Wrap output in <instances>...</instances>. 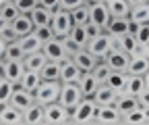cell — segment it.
I'll return each instance as SVG.
<instances>
[{"label":"cell","mask_w":149,"mask_h":125,"mask_svg":"<svg viewBox=\"0 0 149 125\" xmlns=\"http://www.w3.org/2000/svg\"><path fill=\"white\" fill-rule=\"evenodd\" d=\"M0 15H2L4 19H6V21H10V23H13V21L17 19V17L21 15V11L17 8V4H15V0H8L6 4H2V6H0Z\"/></svg>","instance_id":"8d00e7d4"},{"label":"cell","mask_w":149,"mask_h":125,"mask_svg":"<svg viewBox=\"0 0 149 125\" xmlns=\"http://www.w3.org/2000/svg\"><path fill=\"white\" fill-rule=\"evenodd\" d=\"M135 27L137 23L130 21V17H112L106 31L110 35H126V33H135Z\"/></svg>","instance_id":"8fae6325"},{"label":"cell","mask_w":149,"mask_h":125,"mask_svg":"<svg viewBox=\"0 0 149 125\" xmlns=\"http://www.w3.org/2000/svg\"><path fill=\"white\" fill-rule=\"evenodd\" d=\"M44 54L48 56V61H54V63H64L66 59H70L64 50L62 38H52L50 42H46L44 44Z\"/></svg>","instance_id":"30bf717a"},{"label":"cell","mask_w":149,"mask_h":125,"mask_svg":"<svg viewBox=\"0 0 149 125\" xmlns=\"http://www.w3.org/2000/svg\"><path fill=\"white\" fill-rule=\"evenodd\" d=\"M95 123H122V113L118 111L116 104H106L97 109Z\"/></svg>","instance_id":"7c38bea8"},{"label":"cell","mask_w":149,"mask_h":125,"mask_svg":"<svg viewBox=\"0 0 149 125\" xmlns=\"http://www.w3.org/2000/svg\"><path fill=\"white\" fill-rule=\"evenodd\" d=\"M0 35H2V40H4V42H15V40L19 38V35L15 33V29H13V25H8V27H6L2 33H0Z\"/></svg>","instance_id":"f6af8a7d"},{"label":"cell","mask_w":149,"mask_h":125,"mask_svg":"<svg viewBox=\"0 0 149 125\" xmlns=\"http://www.w3.org/2000/svg\"><path fill=\"white\" fill-rule=\"evenodd\" d=\"M79 85H81L85 98H93V94L97 92V88L102 85V81L93 75V71H85L83 77H81V81H79Z\"/></svg>","instance_id":"9a60e30c"},{"label":"cell","mask_w":149,"mask_h":125,"mask_svg":"<svg viewBox=\"0 0 149 125\" xmlns=\"http://www.w3.org/2000/svg\"><path fill=\"white\" fill-rule=\"evenodd\" d=\"M15 4H17V8L21 11V13H31L37 4H40V0H15Z\"/></svg>","instance_id":"b9f144b4"},{"label":"cell","mask_w":149,"mask_h":125,"mask_svg":"<svg viewBox=\"0 0 149 125\" xmlns=\"http://www.w3.org/2000/svg\"><path fill=\"white\" fill-rule=\"evenodd\" d=\"M139 104L143 106V109L149 111V88H145V90L139 94Z\"/></svg>","instance_id":"bcb514c9"},{"label":"cell","mask_w":149,"mask_h":125,"mask_svg":"<svg viewBox=\"0 0 149 125\" xmlns=\"http://www.w3.org/2000/svg\"><path fill=\"white\" fill-rule=\"evenodd\" d=\"M143 54H145V56H147V59H149V44H147V46H145V48H143Z\"/></svg>","instance_id":"db71d44e"},{"label":"cell","mask_w":149,"mask_h":125,"mask_svg":"<svg viewBox=\"0 0 149 125\" xmlns=\"http://www.w3.org/2000/svg\"><path fill=\"white\" fill-rule=\"evenodd\" d=\"M60 88H62V83L60 81H44L42 79V83L37 85V90L33 92V96H35V102H40V104H50V102H56L60 98Z\"/></svg>","instance_id":"7a4b0ae2"},{"label":"cell","mask_w":149,"mask_h":125,"mask_svg":"<svg viewBox=\"0 0 149 125\" xmlns=\"http://www.w3.org/2000/svg\"><path fill=\"white\" fill-rule=\"evenodd\" d=\"M17 40H19V44H21V48L25 50V54H31V52H40V50H44V42L37 38L33 31L27 33V35H21V38H17Z\"/></svg>","instance_id":"ffe728a7"},{"label":"cell","mask_w":149,"mask_h":125,"mask_svg":"<svg viewBox=\"0 0 149 125\" xmlns=\"http://www.w3.org/2000/svg\"><path fill=\"white\" fill-rule=\"evenodd\" d=\"M33 33L40 38L44 44L46 42H50L52 38H56V33H54V29H52V25H37L35 29H33Z\"/></svg>","instance_id":"ab89813d"},{"label":"cell","mask_w":149,"mask_h":125,"mask_svg":"<svg viewBox=\"0 0 149 125\" xmlns=\"http://www.w3.org/2000/svg\"><path fill=\"white\" fill-rule=\"evenodd\" d=\"M6 63V73H4V79L13 81V83H19L25 73V65L23 61H15V59H4Z\"/></svg>","instance_id":"2e32d148"},{"label":"cell","mask_w":149,"mask_h":125,"mask_svg":"<svg viewBox=\"0 0 149 125\" xmlns=\"http://www.w3.org/2000/svg\"><path fill=\"white\" fill-rule=\"evenodd\" d=\"M8 25H10V21H6V19H4V17H2V15H0V33H2V31H4V29H6Z\"/></svg>","instance_id":"681fc988"},{"label":"cell","mask_w":149,"mask_h":125,"mask_svg":"<svg viewBox=\"0 0 149 125\" xmlns=\"http://www.w3.org/2000/svg\"><path fill=\"white\" fill-rule=\"evenodd\" d=\"M118 94H120V92H116L114 88H110L108 83H102V85L97 88V92L93 94V100H95L100 106L114 104V102H116V98H118Z\"/></svg>","instance_id":"e0dca14e"},{"label":"cell","mask_w":149,"mask_h":125,"mask_svg":"<svg viewBox=\"0 0 149 125\" xmlns=\"http://www.w3.org/2000/svg\"><path fill=\"white\" fill-rule=\"evenodd\" d=\"M8 2V0H0V6H2V4H6Z\"/></svg>","instance_id":"11a10c76"},{"label":"cell","mask_w":149,"mask_h":125,"mask_svg":"<svg viewBox=\"0 0 149 125\" xmlns=\"http://www.w3.org/2000/svg\"><path fill=\"white\" fill-rule=\"evenodd\" d=\"M97 109H100V104L93 98H83L70 111V123H95Z\"/></svg>","instance_id":"6da1fadb"},{"label":"cell","mask_w":149,"mask_h":125,"mask_svg":"<svg viewBox=\"0 0 149 125\" xmlns=\"http://www.w3.org/2000/svg\"><path fill=\"white\" fill-rule=\"evenodd\" d=\"M85 71L74 63L72 59H66L60 63V83H79Z\"/></svg>","instance_id":"52a82bcc"},{"label":"cell","mask_w":149,"mask_h":125,"mask_svg":"<svg viewBox=\"0 0 149 125\" xmlns=\"http://www.w3.org/2000/svg\"><path fill=\"white\" fill-rule=\"evenodd\" d=\"M135 38L139 40V44H141L143 48L149 44V21H147V23H139V25L135 27Z\"/></svg>","instance_id":"f35d334b"},{"label":"cell","mask_w":149,"mask_h":125,"mask_svg":"<svg viewBox=\"0 0 149 125\" xmlns=\"http://www.w3.org/2000/svg\"><path fill=\"white\" fill-rule=\"evenodd\" d=\"M74 63H77L83 71H93V67H95L102 59H97L95 54H93V52H89L87 48H81L79 52H77V54H74V56H70Z\"/></svg>","instance_id":"5bb4252c"},{"label":"cell","mask_w":149,"mask_h":125,"mask_svg":"<svg viewBox=\"0 0 149 125\" xmlns=\"http://www.w3.org/2000/svg\"><path fill=\"white\" fill-rule=\"evenodd\" d=\"M143 90H145V77H143V75H130V73H128L124 92H126V94H133V96H139Z\"/></svg>","instance_id":"f1b7e54d"},{"label":"cell","mask_w":149,"mask_h":125,"mask_svg":"<svg viewBox=\"0 0 149 125\" xmlns=\"http://www.w3.org/2000/svg\"><path fill=\"white\" fill-rule=\"evenodd\" d=\"M70 15H72V23H74V25H85V23H89V4L85 2V4H81V6H77L74 11H70Z\"/></svg>","instance_id":"836d02e7"},{"label":"cell","mask_w":149,"mask_h":125,"mask_svg":"<svg viewBox=\"0 0 149 125\" xmlns=\"http://www.w3.org/2000/svg\"><path fill=\"white\" fill-rule=\"evenodd\" d=\"M106 4H108L112 17H128V13H130L128 0H108Z\"/></svg>","instance_id":"4dcf8cb0"},{"label":"cell","mask_w":149,"mask_h":125,"mask_svg":"<svg viewBox=\"0 0 149 125\" xmlns=\"http://www.w3.org/2000/svg\"><path fill=\"white\" fill-rule=\"evenodd\" d=\"M44 123L56 125V123H70V113L66 106H62L58 100L44 106Z\"/></svg>","instance_id":"5b68a950"},{"label":"cell","mask_w":149,"mask_h":125,"mask_svg":"<svg viewBox=\"0 0 149 125\" xmlns=\"http://www.w3.org/2000/svg\"><path fill=\"white\" fill-rule=\"evenodd\" d=\"M147 71H149V59L145 54L130 56V63H128V73L130 75H145Z\"/></svg>","instance_id":"cb8c5ba5"},{"label":"cell","mask_w":149,"mask_h":125,"mask_svg":"<svg viewBox=\"0 0 149 125\" xmlns=\"http://www.w3.org/2000/svg\"><path fill=\"white\" fill-rule=\"evenodd\" d=\"M4 59H15V61H23V59H25V50L21 48L19 40H15V42H8V44H6Z\"/></svg>","instance_id":"e575fe53"},{"label":"cell","mask_w":149,"mask_h":125,"mask_svg":"<svg viewBox=\"0 0 149 125\" xmlns=\"http://www.w3.org/2000/svg\"><path fill=\"white\" fill-rule=\"evenodd\" d=\"M48 63V56L44 54V50H40V52H31V54H25V59H23V65H25V69H29V71H40L44 69V65Z\"/></svg>","instance_id":"44dd1931"},{"label":"cell","mask_w":149,"mask_h":125,"mask_svg":"<svg viewBox=\"0 0 149 125\" xmlns=\"http://www.w3.org/2000/svg\"><path fill=\"white\" fill-rule=\"evenodd\" d=\"M70 38L77 42L81 48H87V42H89V38H87V31H85V25H72V29H70Z\"/></svg>","instance_id":"d590c367"},{"label":"cell","mask_w":149,"mask_h":125,"mask_svg":"<svg viewBox=\"0 0 149 125\" xmlns=\"http://www.w3.org/2000/svg\"><path fill=\"white\" fill-rule=\"evenodd\" d=\"M35 102V96H33V92H27V90H23L21 85L17 83V90H15V94H13V98H10V104L13 106H17L19 111H27L29 106Z\"/></svg>","instance_id":"4fadbf2b"},{"label":"cell","mask_w":149,"mask_h":125,"mask_svg":"<svg viewBox=\"0 0 149 125\" xmlns=\"http://www.w3.org/2000/svg\"><path fill=\"white\" fill-rule=\"evenodd\" d=\"M143 77H145V88H149V71H147V73H145Z\"/></svg>","instance_id":"816d5d0a"},{"label":"cell","mask_w":149,"mask_h":125,"mask_svg":"<svg viewBox=\"0 0 149 125\" xmlns=\"http://www.w3.org/2000/svg\"><path fill=\"white\" fill-rule=\"evenodd\" d=\"M122 123H149V111L139 104L137 109H133L122 117Z\"/></svg>","instance_id":"f546056e"},{"label":"cell","mask_w":149,"mask_h":125,"mask_svg":"<svg viewBox=\"0 0 149 125\" xmlns=\"http://www.w3.org/2000/svg\"><path fill=\"white\" fill-rule=\"evenodd\" d=\"M102 61H106L112 71H128L130 54H128V52H124V50H120V48H112Z\"/></svg>","instance_id":"9c48e42d"},{"label":"cell","mask_w":149,"mask_h":125,"mask_svg":"<svg viewBox=\"0 0 149 125\" xmlns=\"http://www.w3.org/2000/svg\"><path fill=\"white\" fill-rule=\"evenodd\" d=\"M110 73H112V69H110V65H108L106 61H100L95 67H93V75H95L102 83H106V81H108Z\"/></svg>","instance_id":"74e56055"},{"label":"cell","mask_w":149,"mask_h":125,"mask_svg":"<svg viewBox=\"0 0 149 125\" xmlns=\"http://www.w3.org/2000/svg\"><path fill=\"white\" fill-rule=\"evenodd\" d=\"M62 44H64V50H66V54H68V56H74V54H77V52L81 50V46L74 42L70 35H64V38H62Z\"/></svg>","instance_id":"60d3db41"},{"label":"cell","mask_w":149,"mask_h":125,"mask_svg":"<svg viewBox=\"0 0 149 125\" xmlns=\"http://www.w3.org/2000/svg\"><path fill=\"white\" fill-rule=\"evenodd\" d=\"M23 123H27V125H37V123H44V104L33 102L27 111H23Z\"/></svg>","instance_id":"603a6c76"},{"label":"cell","mask_w":149,"mask_h":125,"mask_svg":"<svg viewBox=\"0 0 149 125\" xmlns=\"http://www.w3.org/2000/svg\"><path fill=\"white\" fill-rule=\"evenodd\" d=\"M87 0H60V8H64V11H74L77 6H81V4H85Z\"/></svg>","instance_id":"7bdbcfd3"},{"label":"cell","mask_w":149,"mask_h":125,"mask_svg":"<svg viewBox=\"0 0 149 125\" xmlns=\"http://www.w3.org/2000/svg\"><path fill=\"white\" fill-rule=\"evenodd\" d=\"M40 83H42V75L37 73V71H29V69H25L21 81H19V85H21L23 90H27V92H35Z\"/></svg>","instance_id":"484cf974"},{"label":"cell","mask_w":149,"mask_h":125,"mask_svg":"<svg viewBox=\"0 0 149 125\" xmlns=\"http://www.w3.org/2000/svg\"><path fill=\"white\" fill-rule=\"evenodd\" d=\"M15 90H17V83L8 81V79H0V104H8Z\"/></svg>","instance_id":"d6a6232c"},{"label":"cell","mask_w":149,"mask_h":125,"mask_svg":"<svg viewBox=\"0 0 149 125\" xmlns=\"http://www.w3.org/2000/svg\"><path fill=\"white\" fill-rule=\"evenodd\" d=\"M52 29H54V33H56V38H64V35H68L70 33V29H72V15H70V11H64V8H54V15H52Z\"/></svg>","instance_id":"3957f363"},{"label":"cell","mask_w":149,"mask_h":125,"mask_svg":"<svg viewBox=\"0 0 149 125\" xmlns=\"http://www.w3.org/2000/svg\"><path fill=\"white\" fill-rule=\"evenodd\" d=\"M40 4H44L46 8H52L54 11V8L60 6V0H40Z\"/></svg>","instance_id":"7dc6e473"},{"label":"cell","mask_w":149,"mask_h":125,"mask_svg":"<svg viewBox=\"0 0 149 125\" xmlns=\"http://www.w3.org/2000/svg\"><path fill=\"white\" fill-rule=\"evenodd\" d=\"M110 19H112V15H110V8L106 2H95V4H89V21L91 23H95L100 25L104 31L108 29L110 25Z\"/></svg>","instance_id":"ba28073f"},{"label":"cell","mask_w":149,"mask_h":125,"mask_svg":"<svg viewBox=\"0 0 149 125\" xmlns=\"http://www.w3.org/2000/svg\"><path fill=\"white\" fill-rule=\"evenodd\" d=\"M126 79H128V71H112L106 83H108L110 88H114L116 92H124Z\"/></svg>","instance_id":"4316f807"},{"label":"cell","mask_w":149,"mask_h":125,"mask_svg":"<svg viewBox=\"0 0 149 125\" xmlns=\"http://www.w3.org/2000/svg\"><path fill=\"white\" fill-rule=\"evenodd\" d=\"M114 104L118 106V111H120V113H122V117H124L126 113H130L133 109H137V106H139V96H133V94L120 92Z\"/></svg>","instance_id":"7402d4cb"},{"label":"cell","mask_w":149,"mask_h":125,"mask_svg":"<svg viewBox=\"0 0 149 125\" xmlns=\"http://www.w3.org/2000/svg\"><path fill=\"white\" fill-rule=\"evenodd\" d=\"M145 2H149V0H128L130 8H133V6H139V4H145Z\"/></svg>","instance_id":"f907efd6"},{"label":"cell","mask_w":149,"mask_h":125,"mask_svg":"<svg viewBox=\"0 0 149 125\" xmlns=\"http://www.w3.org/2000/svg\"><path fill=\"white\" fill-rule=\"evenodd\" d=\"M128 17H130V21L133 23H147L149 21V2H145V4H139V6H133L130 8V13H128Z\"/></svg>","instance_id":"1f68e13d"},{"label":"cell","mask_w":149,"mask_h":125,"mask_svg":"<svg viewBox=\"0 0 149 125\" xmlns=\"http://www.w3.org/2000/svg\"><path fill=\"white\" fill-rule=\"evenodd\" d=\"M85 31H87V38L91 40V38H95V35H100L104 29H102L100 25H95V23H91V21H89V23H85Z\"/></svg>","instance_id":"ee69618b"},{"label":"cell","mask_w":149,"mask_h":125,"mask_svg":"<svg viewBox=\"0 0 149 125\" xmlns=\"http://www.w3.org/2000/svg\"><path fill=\"white\" fill-rule=\"evenodd\" d=\"M112 48H114V38H112L108 31H102L100 35H95V38H91L87 42V50L93 52L97 59H104Z\"/></svg>","instance_id":"8992f818"},{"label":"cell","mask_w":149,"mask_h":125,"mask_svg":"<svg viewBox=\"0 0 149 125\" xmlns=\"http://www.w3.org/2000/svg\"><path fill=\"white\" fill-rule=\"evenodd\" d=\"M2 106H4V104H0V109H2Z\"/></svg>","instance_id":"9f6ffc18"},{"label":"cell","mask_w":149,"mask_h":125,"mask_svg":"<svg viewBox=\"0 0 149 125\" xmlns=\"http://www.w3.org/2000/svg\"><path fill=\"white\" fill-rule=\"evenodd\" d=\"M29 15H31V19H33L35 27H37V25H50V23H52V15H54V11H52V8H46L44 4H37Z\"/></svg>","instance_id":"d4e9b609"},{"label":"cell","mask_w":149,"mask_h":125,"mask_svg":"<svg viewBox=\"0 0 149 125\" xmlns=\"http://www.w3.org/2000/svg\"><path fill=\"white\" fill-rule=\"evenodd\" d=\"M0 123H6V125L23 123V111H19L17 106H13L10 102L4 104L2 109H0Z\"/></svg>","instance_id":"d6986e66"},{"label":"cell","mask_w":149,"mask_h":125,"mask_svg":"<svg viewBox=\"0 0 149 125\" xmlns=\"http://www.w3.org/2000/svg\"><path fill=\"white\" fill-rule=\"evenodd\" d=\"M40 75L44 81H60V63L48 61L44 65V69L40 71Z\"/></svg>","instance_id":"83f0119b"},{"label":"cell","mask_w":149,"mask_h":125,"mask_svg":"<svg viewBox=\"0 0 149 125\" xmlns=\"http://www.w3.org/2000/svg\"><path fill=\"white\" fill-rule=\"evenodd\" d=\"M83 98H85V96H83V90H81V85H79V83H62L58 102H60L62 106H66L68 113H70V111H72Z\"/></svg>","instance_id":"277c9868"},{"label":"cell","mask_w":149,"mask_h":125,"mask_svg":"<svg viewBox=\"0 0 149 125\" xmlns=\"http://www.w3.org/2000/svg\"><path fill=\"white\" fill-rule=\"evenodd\" d=\"M95 2H108V0H87V4H95Z\"/></svg>","instance_id":"f5cc1de1"},{"label":"cell","mask_w":149,"mask_h":125,"mask_svg":"<svg viewBox=\"0 0 149 125\" xmlns=\"http://www.w3.org/2000/svg\"><path fill=\"white\" fill-rule=\"evenodd\" d=\"M6 44H8V42H4V40H2V35H0V59H4V52H6Z\"/></svg>","instance_id":"c3c4849f"},{"label":"cell","mask_w":149,"mask_h":125,"mask_svg":"<svg viewBox=\"0 0 149 125\" xmlns=\"http://www.w3.org/2000/svg\"><path fill=\"white\" fill-rule=\"evenodd\" d=\"M10 25H13V29H15V33L19 35V38H21V35L31 33V31L35 29V23H33V19H31V15H27V13H21Z\"/></svg>","instance_id":"ac0fdd59"}]
</instances>
